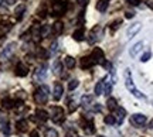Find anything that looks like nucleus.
Listing matches in <instances>:
<instances>
[{
    "label": "nucleus",
    "instance_id": "f3484780",
    "mask_svg": "<svg viewBox=\"0 0 153 137\" xmlns=\"http://www.w3.org/2000/svg\"><path fill=\"white\" fill-rule=\"evenodd\" d=\"M16 127H17V130H19V132H27V127H28L27 120H24V119L19 120L16 123Z\"/></svg>",
    "mask_w": 153,
    "mask_h": 137
},
{
    "label": "nucleus",
    "instance_id": "4c0bfd02",
    "mask_svg": "<svg viewBox=\"0 0 153 137\" xmlns=\"http://www.w3.org/2000/svg\"><path fill=\"white\" fill-rule=\"evenodd\" d=\"M76 1H78V4L79 6H85L88 3V0H76Z\"/></svg>",
    "mask_w": 153,
    "mask_h": 137
},
{
    "label": "nucleus",
    "instance_id": "de8ad7c7",
    "mask_svg": "<svg viewBox=\"0 0 153 137\" xmlns=\"http://www.w3.org/2000/svg\"><path fill=\"white\" fill-rule=\"evenodd\" d=\"M99 137H105V136H99Z\"/></svg>",
    "mask_w": 153,
    "mask_h": 137
},
{
    "label": "nucleus",
    "instance_id": "ddd939ff",
    "mask_svg": "<svg viewBox=\"0 0 153 137\" xmlns=\"http://www.w3.org/2000/svg\"><path fill=\"white\" fill-rule=\"evenodd\" d=\"M92 65H95V62H94V60L91 58V55H89V57H84V58L81 60V66L84 68V69L91 68Z\"/></svg>",
    "mask_w": 153,
    "mask_h": 137
},
{
    "label": "nucleus",
    "instance_id": "a19ab883",
    "mask_svg": "<svg viewBox=\"0 0 153 137\" xmlns=\"http://www.w3.org/2000/svg\"><path fill=\"white\" fill-rule=\"evenodd\" d=\"M101 110V106H99L98 103H95V106H94V112H99Z\"/></svg>",
    "mask_w": 153,
    "mask_h": 137
},
{
    "label": "nucleus",
    "instance_id": "423d86ee",
    "mask_svg": "<svg viewBox=\"0 0 153 137\" xmlns=\"http://www.w3.org/2000/svg\"><path fill=\"white\" fill-rule=\"evenodd\" d=\"M146 116L142 115V113H135V115L131 117V122H132V124L133 126H137V127H142L146 124Z\"/></svg>",
    "mask_w": 153,
    "mask_h": 137
},
{
    "label": "nucleus",
    "instance_id": "9d476101",
    "mask_svg": "<svg viewBox=\"0 0 153 137\" xmlns=\"http://www.w3.org/2000/svg\"><path fill=\"white\" fill-rule=\"evenodd\" d=\"M45 75H47V66L43 65L36 71L34 78H36V81H43V79H45Z\"/></svg>",
    "mask_w": 153,
    "mask_h": 137
},
{
    "label": "nucleus",
    "instance_id": "f704fd0d",
    "mask_svg": "<svg viewBox=\"0 0 153 137\" xmlns=\"http://www.w3.org/2000/svg\"><path fill=\"white\" fill-rule=\"evenodd\" d=\"M126 3H129L131 6H137L140 3V0H126Z\"/></svg>",
    "mask_w": 153,
    "mask_h": 137
},
{
    "label": "nucleus",
    "instance_id": "2eb2a0df",
    "mask_svg": "<svg viewBox=\"0 0 153 137\" xmlns=\"http://www.w3.org/2000/svg\"><path fill=\"white\" fill-rule=\"evenodd\" d=\"M31 35H33L34 41H36V43H38V41H40V38L43 37V35H41V28L38 27V26H36V27L31 30Z\"/></svg>",
    "mask_w": 153,
    "mask_h": 137
},
{
    "label": "nucleus",
    "instance_id": "ea45409f",
    "mask_svg": "<svg viewBox=\"0 0 153 137\" xmlns=\"http://www.w3.org/2000/svg\"><path fill=\"white\" fill-rule=\"evenodd\" d=\"M75 108H76L75 103H72V102H71V103H70V112H74V110H75Z\"/></svg>",
    "mask_w": 153,
    "mask_h": 137
},
{
    "label": "nucleus",
    "instance_id": "c756f323",
    "mask_svg": "<svg viewBox=\"0 0 153 137\" xmlns=\"http://www.w3.org/2000/svg\"><path fill=\"white\" fill-rule=\"evenodd\" d=\"M53 71H54V74L55 75H60L61 74V71H62V65H61V62H55L54 65H53Z\"/></svg>",
    "mask_w": 153,
    "mask_h": 137
},
{
    "label": "nucleus",
    "instance_id": "5701e85b",
    "mask_svg": "<svg viewBox=\"0 0 153 137\" xmlns=\"http://www.w3.org/2000/svg\"><path fill=\"white\" fill-rule=\"evenodd\" d=\"M106 9H108V1L106 0H99L98 3H97V10L105 11Z\"/></svg>",
    "mask_w": 153,
    "mask_h": 137
},
{
    "label": "nucleus",
    "instance_id": "c03bdc74",
    "mask_svg": "<svg viewBox=\"0 0 153 137\" xmlns=\"http://www.w3.org/2000/svg\"><path fill=\"white\" fill-rule=\"evenodd\" d=\"M148 6L153 9V0H149V1H148Z\"/></svg>",
    "mask_w": 153,
    "mask_h": 137
},
{
    "label": "nucleus",
    "instance_id": "393cba45",
    "mask_svg": "<svg viewBox=\"0 0 153 137\" xmlns=\"http://www.w3.org/2000/svg\"><path fill=\"white\" fill-rule=\"evenodd\" d=\"M3 108L4 109H11V108H14V105H17L16 102H13L11 99H3Z\"/></svg>",
    "mask_w": 153,
    "mask_h": 137
},
{
    "label": "nucleus",
    "instance_id": "9b49d317",
    "mask_svg": "<svg viewBox=\"0 0 153 137\" xmlns=\"http://www.w3.org/2000/svg\"><path fill=\"white\" fill-rule=\"evenodd\" d=\"M62 92H64V88H62V85L60 82H57L54 85V93H53V96H54V100H60L61 96H62Z\"/></svg>",
    "mask_w": 153,
    "mask_h": 137
},
{
    "label": "nucleus",
    "instance_id": "6e6552de",
    "mask_svg": "<svg viewBox=\"0 0 153 137\" xmlns=\"http://www.w3.org/2000/svg\"><path fill=\"white\" fill-rule=\"evenodd\" d=\"M140 28H142V24H140V23L132 24L131 27L128 28V31H126V37H128V38H132L133 35H136V34L140 31Z\"/></svg>",
    "mask_w": 153,
    "mask_h": 137
},
{
    "label": "nucleus",
    "instance_id": "4468645a",
    "mask_svg": "<svg viewBox=\"0 0 153 137\" xmlns=\"http://www.w3.org/2000/svg\"><path fill=\"white\" fill-rule=\"evenodd\" d=\"M142 48H143V43H136V44H135L131 49H129V54H131V57H136V55L142 51Z\"/></svg>",
    "mask_w": 153,
    "mask_h": 137
},
{
    "label": "nucleus",
    "instance_id": "72a5a7b5",
    "mask_svg": "<svg viewBox=\"0 0 153 137\" xmlns=\"http://www.w3.org/2000/svg\"><path fill=\"white\" fill-rule=\"evenodd\" d=\"M150 55H152V54H150L149 51H148V52H145V54L142 55V58H140V61H142V62H146V61H149V58H150Z\"/></svg>",
    "mask_w": 153,
    "mask_h": 137
},
{
    "label": "nucleus",
    "instance_id": "37998d69",
    "mask_svg": "<svg viewBox=\"0 0 153 137\" xmlns=\"http://www.w3.org/2000/svg\"><path fill=\"white\" fill-rule=\"evenodd\" d=\"M31 137H40V136H38V133L36 132V130H33V132H31Z\"/></svg>",
    "mask_w": 153,
    "mask_h": 137
},
{
    "label": "nucleus",
    "instance_id": "39448f33",
    "mask_svg": "<svg viewBox=\"0 0 153 137\" xmlns=\"http://www.w3.org/2000/svg\"><path fill=\"white\" fill-rule=\"evenodd\" d=\"M102 27L101 26H95V27L91 30V33H89V43L91 44H94V43H97V41H99L101 40V37H102Z\"/></svg>",
    "mask_w": 153,
    "mask_h": 137
},
{
    "label": "nucleus",
    "instance_id": "2f4dec72",
    "mask_svg": "<svg viewBox=\"0 0 153 137\" xmlns=\"http://www.w3.org/2000/svg\"><path fill=\"white\" fill-rule=\"evenodd\" d=\"M115 116L114 115H109V116H105V123L106 124H115Z\"/></svg>",
    "mask_w": 153,
    "mask_h": 137
},
{
    "label": "nucleus",
    "instance_id": "a18cd8bd",
    "mask_svg": "<svg viewBox=\"0 0 153 137\" xmlns=\"http://www.w3.org/2000/svg\"><path fill=\"white\" fill-rule=\"evenodd\" d=\"M149 127H152V129H153V119L150 120V123H149Z\"/></svg>",
    "mask_w": 153,
    "mask_h": 137
},
{
    "label": "nucleus",
    "instance_id": "412c9836",
    "mask_svg": "<svg viewBox=\"0 0 153 137\" xmlns=\"http://www.w3.org/2000/svg\"><path fill=\"white\" fill-rule=\"evenodd\" d=\"M112 91V82H109V78L104 79V93L105 95H109Z\"/></svg>",
    "mask_w": 153,
    "mask_h": 137
},
{
    "label": "nucleus",
    "instance_id": "c85d7f7f",
    "mask_svg": "<svg viewBox=\"0 0 153 137\" xmlns=\"http://www.w3.org/2000/svg\"><path fill=\"white\" fill-rule=\"evenodd\" d=\"M44 137H58V132H57L55 129H47Z\"/></svg>",
    "mask_w": 153,
    "mask_h": 137
},
{
    "label": "nucleus",
    "instance_id": "cd10ccee",
    "mask_svg": "<svg viewBox=\"0 0 153 137\" xmlns=\"http://www.w3.org/2000/svg\"><path fill=\"white\" fill-rule=\"evenodd\" d=\"M0 123H1V126L9 124V117H7V115H6L3 110H0Z\"/></svg>",
    "mask_w": 153,
    "mask_h": 137
},
{
    "label": "nucleus",
    "instance_id": "aec40b11",
    "mask_svg": "<svg viewBox=\"0 0 153 137\" xmlns=\"http://www.w3.org/2000/svg\"><path fill=\"white\" fill-rule=\"evenodd\" d=\"M62 26H64V24H62L61 21L54 23V26H53V33L57 34V35H60V34L62 33V28H64Z\"/></svg>",
    "mask_w": 153,
    "mask_h": 137
},
{
    "label": "nucleus",
    "instance_id": "dca6fc26",
    "mask_svg": "<svg viewBox=\"0 0 153 137\" xmlns=\"http://www.w3.org/2000/svg\"><path fill=\"white\" fill-rule=\"evenodd\" d=\"M36 116H37V119L40 122H45L47 119H48V113L45 112V110H43V109H37V112H36Z\"/></svg>",
    "mask_w": 153,
    "mask_h": 137
},
{
    "label": "nucleus",
    "instance_id": "f03ea898",
    "mask_svg": "<svg viewBox=\"0 0 153 137\" xmlns=\"http://www.w3.org/2000/svg\"><path fill=\"white\" fill-rule=\"evenodd\" d=\"M48 95H50V89L43 85V86H40V88L34 92V100H36V103L37 105H45L47 103V100H48Z\"/></svg>",
    "mask_w": 153,
    "mask_h": 137
},
{
    "label": "nucleus",
    "instance_id": "79ce46f5",
    "mask_svg": "<svg viewBox=\"0 0 153 137\" xmlns=\"http://www.w3.org/2000/svg\"><path fill=\"white\" fill-rule=\"evenodd\" d=\"M51 51L54 52V51H57V43H54V44L51 45Z\"/></svg>",
    "mask_w": 153,
    "mask_h": 137
},
{
    "label": "nucleus",
    "instance_id": "1a4fd4ad",
    "mask_svg": "<svg viewBox=\"0 0 153 137\" xmlns=\"http://www.w3.org/2000/svg\"><path fill=\"white\" fill-rule=\"evenodd\" d=\"M28 74V66L26 65V64H23V62H20V64H17L16 66V75L17 77H27Z\"/></svg>",
    "mask_w": 153,
    "mask_h": 137
},
{
    "label": "nucleus",
    "instance_id": "49530a36",
    "mask_svg": "<svg viewBox=\"0 0 153 137\" xmlns=\"http://www.w3.org/2000/svg\"><path fill=\"white\" fill-rule=\"evenodd\" d=\"M1 3H3V0H0V6H1Z\"/></svg>",
    "mask_w": 153,
    "mask_h": 137
},
{
    "label": "nucleus",
    "instance_id": "bb28decb",
    "mask_svg": "<svg viewBox=\"0 0 153 137\" xmlns=\"http://www.w3.org/2000/svg\"><path fill=\"white\" fill-rule=\"evenodd\" d=\"M106 106H108V109L109 110H115L118 108V103H116V100L114 98H109L108 99V102H106Z\"/></svg>",
    "mask_w": 153,
    "mask_h": 137
},
{
    "label": "nucleus",
    "instance_id": "0eeeda50",
    "mask_svg": "<svg viewBox=\"0 0 153 137\" xmlns=\"http://www.w3.org/2000/svg\"><path fill=\"white\" fill-rule=\"evenodd\" d=\"M91 58L94 60L95 64H105V55H104V51L101 48H95L92 51V54H91Z\"/></svg>",
    "mask_w": 153,
    "mask_h": 137
},
{
    "label": "nucleus",
    "instance_id": "7ed1b4c3",
    "mask_svg": "<svg viewBox=\"0 0 153 137\" xmlns=\"http://www.w3.org/2000/svg\"><path fill=\"white\" fill-rule=\"evenodd\" d=\"M51 120L54 123H61L64 120V109L60 108V106L51 108Z\"/></svg>",
    "mask_w": 153,
    "mask_h": 137
},
{
    "label": "nucleus",
    "instance_id": "7c9ffc66",
    "mask_svg": "<svg viewBox=\"0 0 153 137\" xmlns=\"http://www.w3.org/2000/svg\"><path fill=\"white\" fill-rule=\"evenodd\" d=\"M78 85H79L78 79H72V81H70V83H68V89H70V91H74L75 88H78Z\"/></svg>",
    "mask_w": 153,
    "mask_h": 137
},
{
    "label": "nucleus",
    "instance_id": "6ab92c4d",
    "mask_svg": "<svg viewBox=\"0 0 153 137\" xmlns=\"http://www.w3.org/2000/svg\"><path fill=\"white\" fill-rule=\"evenodd\" d=\"M24 10H26V6H24V4H20V6H17V7H16L14 13H16L17 20H22V18H23V13H24Z\"/></svg>",
    "mask_w": 153,
    "mask_h": 137
},
{
    "label": "nucleus",
    "instance_id": "c9c22d12",
    "mask_svg": "<svg viewBox=\"0 0 153 137\" xmlns=\"http://www.w3.org/2000/svg\"><path fill=\"white\" fill-rule=\"evenodd\" d=\"M3 3H4L6 6H13L14 4V0H3Z\"/></svg>",
    "mask_w": 153,
    "mask_h": 137
},
{
    "label": "nucleus",
    "instance_id": "b1692460",
    "mask_svg": "<svg viewBox=\"0 0 153 137\" xmlns=\"http://www.w3.org/2000/svg\"><path fill=\"white\" fill-rule=\"evenodd\" d=\"M89 103H92V96H89V95H84L82 99H81V105L82 106H85V108H88Z\"/></svg>",
    "mask_w": 153,
    "mask_h": 137
},
{
    "label": "nucleus",
    "instance_id": "58836bf2",
    "mask_svg": "<svg viewBox=\"0 0 153 137\" xmlns=\"http://www.w3.org/2000/svg\"><path fill=\"white\" fill-rule=\"evenodd\" d=\"M119 24H120V21H116V23H114V24H112V30H116V28L119 27Z\"/></svg>",
    "mask_w": 153,
    "mask_h": 137
},
{
    "label": "nucleus",
    "instance_id": "473e14b6",
    "mask_svg": "<svg viewBox=\"0 0 153 137\" xmlns=\"http://www.w3.org/2000/svg\"><path fill=\"white\" fill-rule=\"evenodd\" d=\"M85 127H87V129H85V132H87L88 134H92V133L95 132V129H94V124H92V123H89V124H87Z\"/></svg>",
    "mask_w": 153,
    "mask_h": 137
},
{
    "label": "nucleus",
    "instance_id": "a211bd4d",
    "mask_svg": "<svg viewBox=\"0 0 153 137\" xmlns=\"http://www.w3.org/2000/svg\"><path fill=\"white\" fill-rule=\"evenodd\" d=\"M84 34H85V30L81 27L72 34V37H74V40H76V41H82V40H84Z\"/></svg>",
    "mask_w": 153,
    "mask_h": 137
},
{
    "label": "nucleus",
    "instance_id": "4be33fe9",
    "mask_svg": "<svg viewBox=\"0 0 153 137\" xmlns=\"http://www.w3.org/2000/svg\"><path fill=\"white\" fill-rule=\"evenodd\" d=\"M64 64L68 69H72L74 66H75V60L72 58V57H65V60H64Z\"/></svg>",
    "mask_w": 153,
    "mask_h": 137
},
{
    "label": "nucleus",
    "instance_id": "f8f14e48",
    "mask_svg": "<svg viewBox=\"0 0 153 137\" xmlns=\"http://www.w3.org/2000/svg\"><path fill=\"white\" fill-rule=\"evenodd\" d=\"M114 116H115V120L118 122V123H122L123 119H125V116H126V110L122 109V108H116Z\"/></svg>",
    "mask_w": 153,
    "mask_h": 137
},
{
    "label": "nucleus",
    "instance_id": "f257e3e1",
    "mask_svg": "<svg viewBox=\"0 0 153 137\" xmlns=\"http://www.w3.org/2000/svg\"><path fill=\"white\" fill-rule=\"evenodd\" d=\"M123 77H125V86H126V89H128V91H129L133 96H136V98H143V93L139 92V91L135 88V83H133V81H132L131 69H125Z\"/></svg>",
    "mask_w": 153,
    "mask_h": 137
},
{
    "label": "nucleus",
    "instance_id": "20e7f679",
    "mask_svg": "<svg viewBox=\"0 0 153 137\" xmlns=\"http://www.w3.org/2000/svg\"><path fill=\"white\" fill-rule=\"evenodd\" d=\"M14 49H16V43H10V44H7L4 47V49L1 51V54H0V61H7L11 55H13Z\"/></svg>",
    "mask_w": 153,
    "mask_h": 137
},
{
    "label": "nucleus",
    "instance_id": "a878e982",
    "mask_svg": "<svg viewBox=\"0 0 153 137\" xmlns=\"http://www.w3.org/2000/svg\"><path fill=\"white\" fill-rule=\"evenodd\" d=\"M104 93V81H99L97 85H95V95H102Z\"/></svg>",
    "mask_w": 153,
    "mask_h": 137
},
{
    "label": "nucleus",
    "instance_id": "e433bc0d",
    "mask_svg": "<svg viewBox=\"0 0 153 137\" xmlns=\"http://www.w3.org/2000/svg\"><path fill=\"white\" fill-rule=\"evenodd\" d=\"M126 18H132V17L135 16V13H132V11H126Z\"/></svg>",
    "mask_w": 153,
    "mask_h": 137
}]
</instances>
